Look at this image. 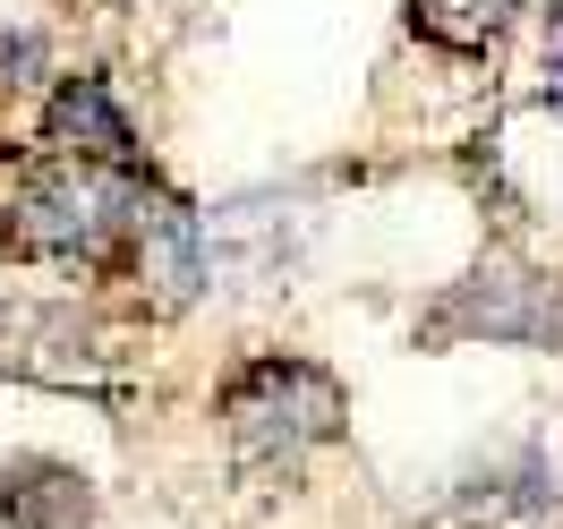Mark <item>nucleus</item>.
I'll return each instance as SVG.
<instances>
[{"mask_svg":"<svg viewBox=\"0 0 563 529\" xmlns=\"http://www.w3.org/2000/svg\"><path fill=\"white\" fill-rule=\"evenodd\" d=\"M547 69H555V103H563V18H555V52H547Z\"/></svg>","mask_w":563,"mask_h":529,"instance_id":"9","label":"nucleus"},{"mask_svg":"<svg viewBox=\"0 0 563 529\" xmlns=\"http://www.w3.org/2000/svg\"><path fill=\"white\" fill-rule=\"evenodd\" d=\"M222 419H231V461L247 478H290L299 453L342 427V385L317 359H256L231 376Z\"/></svg>","mask_w":563,"mask_h":529,"instance_id":"2","label":"nucleus"},{"mask_svg":"<svg viewBox=\"0 0 563 529\" xmlns=\"http://www.w3.org/2000/svg\"><path fill=\"white\" fill-rule=\"evenodd\" d=\"M35 77V35H0V86Z\"/></svg>","mask_w":563,"mask_h":529,"instance_id":"8","label":"nucleus"},{"mask_svg":"<svg viewBox=\"0 0 563 529\" xmlns=\"http://www.w3.org/2000/svg\"><path fill=\"white\" fill-rule=\"evenodd\" d=\"M137 213H145V188L120 172V163L52 154L43 172H26L0 247H9V256H103L120 231H137Z\"/></svg>","mask_w":563,"mask_h":529,"instance_id":"1","label":"nucleus"},{"mask_svg":"<svg viewBox=\"0 0 563 529\" xmlns=\"http://www.w3.org/2000/svg\"><path fill=\"white\" fill-rule=\"evenodd\" d=\"M0 521L9 529H86L95 521V495H86V478L60 470V461H26V470L0 487Z\"/></svg>","mask_w":563,"mask_h":529,"instance_id":"6","label":"nucleus"},{"mask_svg":"<svg viewBox=\"0 0 563 529\" xmlns=\"http://www.w3.org/2000/svg\"><path fill=\"white\" fill-rule=\"evenodd\" d=\"M137 265H145V283H154V308H188V299L206 290V274H213L197 213H179L172 197H145V213H137Z\"/></svg>","mask_w":563,"mask_h":529,"instance_id":"4","label":"nucleus"},{"mask_svg":"<svg viewBox=\"0 0 563 529\" xmlns=\"http://www.w3.org/2000/svg\"><path fill=\"white\" fill-rule=\"evenodd\" d=\"M43 129H52L60 154H95V163H120V172L137 163V129L120 120V103H111L95 77H69V86L52 95V120H43Z\"/></svg>","mask_w":563,"mask_h":529,"instance_id":"5","label":"nucleus"},{"mask_svg":"<svg viewBox=\"0 0 563 529\" xmlns=\"http://www.w3.org/2000/svg\"><path fill=\"white\" fill-rule=\"evenodd\" d=\"M427 342H521V351H563V283L529 274L512 256H487L470 283H453L435 299Z\"/></svg>","mask_w":563,"mask_h":529,"instance_id":"3","label":"nucleus"},{"mask_svg":"<svg viewBox=\"0 0 563 529\" xmlns=\"http://www.w3.org/2000/svg\"><path fill=\"white\" fill-rule=\"evenodd\" d=\"M512 18H521V0H410V26L444 52H487Z\"/></svg>","mask_w":563,"mask_h":529,"instance_id":"7","label":"nucleus"}]
</instances>
